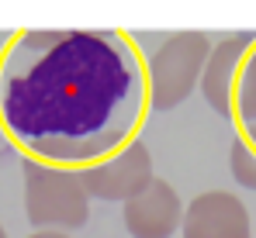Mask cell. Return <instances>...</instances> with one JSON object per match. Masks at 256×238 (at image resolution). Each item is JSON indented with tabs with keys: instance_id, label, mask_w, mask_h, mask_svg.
I'll use <instances>...</instances> for the list:
<instances>
[{
	"instance_id": "obj_1",
	"label": "cell",
	"mask_w": 256,
	"mask_h": 238,
	"mask_svg": "<svg viewBox=\"0 0 256 238\" xmlns=\"http://www.w3.org/2000/svg\"><path fill=\"white\" fill-rule=\"evenodd\" d=\"M146 55L122 28H24L0 45V131L24 162L84 173L138 142Z\"/></svg>"
},
{
	"instance_id": "obj_2",
	"label": "cell",
	"mask_w": 256,
	"mask_h": 238,
	"mask_svg": "<svg viewBox=\"0 0 256 238\" xmlns=\"http://www.w3.org/2000/svg\"><path fill=\"white\" fill-rule=\"evenodd\" d=\"M24 214L35 232H76L90 221V197H86L80 173L48 169L24 162Z\"/></svg>"
},
{
	"instance_id": "obj_3",
	"label": "cell",
	"mask_w": 256,
	"mask_h": 238,
	"mask_svg": "<svg viewBox=\"0 0 256 238\" xmlns=\"http://www.w3.org/2000/svg\"><path fill=\"white\" fill-rule=\"evenodd\" d=\"M208 52H212V38L204 31H176L146 55L152 111H173L198 90Z\"/></svg>"
},
{
	"instance_id": "obj_4",
	"label": "cell",
	"mask_w": 256,
	"mask_h": 238,
	"mask_svg": "<svg viewBox=\"0 0 256 238\" xmlns=\"http://www.w3.org/2000/svg\"><path fill=\"white\" fill-rule=\"evenodd\" d=\"M152 180H156L152 152H149V145L142 138L132 142L128 149H122L118 156L104 159V162H97V166L80 173V183H84L86 197L108 200V204H114V200L128 204L132 197H138Z\"/></svg>"
},
{
	"instance_id": "obj_5",
	"label": "cell",
	"mask_w": 256,
	"mask_h": 238,
	"mask_svg": "<svg viewBox=\"0 0 256 238\" xmlns=\"http://www.w3.org/2000/svg\"><path fill=\"white\" fill-rule=\"evenodd\" d=\"M180 238H253V221L236 194L208 190L184 207Z\"/></svg>"
},
{
	"instance_id": "obj_6",
	"label": "cell",
	"mask_w": 256,
	"mask_h": 238,
	"mask_svg": "<svg viewBox=\"0 0 256 238\" xmlns=\"http://www.w3.org/2000/svg\"><path fill=\"white\" fill-rule=\"evenodd\" d=\"M122 221L132 238H173L184 221V200L166 180L156 176L138 197L125 204Z\"/></svg>"
},
{
	"instance_id": "obj_7",
	"label": "cell",
	"mask_w": 256,
	"mask_h": 238,
	"mask_svg": "<svg viewBox=\"0 0 256 238\" xmlns=\"http://www.w3.org/2000/svg\"><path fill=\"white\" fill-rule=\"evenodd\" d=\"M253 38H256V31H236V35L218 38V41L212 45V52H208L204 69H201L198 86H201V93H204L208 107H212L214 114H222V118H228L232 83H236V73H239L242 55L250 52Z\"/></svg>"
},
{
	"instance_id": "obj_8",
	"label": "cell",
	"mask_w": 256,
	"mask_h": 238,
	"mask_svg": "<svg viewBox=\"0 0 256 238\" xmlns=\"http://www.w3.org/2000/svg\"><path fill=\"white\" fill-rule=\"evenodd\" d=\"M228 121L236 128V138L256 152V38L250 52L242 55V66L232 83V100H228Z\"/></svg>"
},
{
	"instance_id": "obj_9",
	"label": "cell",
	"mask_w": 256,
	"mask_h": 238,
	"mask_svg": "<svg viewBox=\"0 0 256 238\" xmlns=\"http://www.w3.org/2000/svg\"><path fill=\"white\" fill-rule=\"evenodd\" d=\"M228 169H232V180H236L242 190H253L256 194V152L250 145H242L239 138H236L232 149H228Z\"/></svg>"
},
{
	"instance_id": "obj_10",
	"label": "cell",
	"mask_w": 256,
	"mask_h": 238,
	"mask_svg": "<svg viewBox=\"0 0 256 238\" xmlns=\"http://www.w3.org/2000/svg\"><path fill=\"white\" fill-rule=\"evenodd\" d=\"M28 238H73V235H66V232H32Z\"/></svg>"
},
{
	"instance_id": "obj_11",
	"label": "cell",
	"mask_w": 256,
	"mask_h": 238,
	"mask_svg": "<svg viewBox=\"0 0 256 238\" xmlns=\"http://www.w3.org/2000/svg\"><path fill=\"white\" fill-rule=\"evenodd\" d=\"M0 238H7V232H4V225H0Z\"/></svg>"
}]
</instances>
